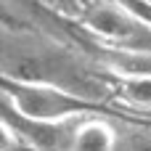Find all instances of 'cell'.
I'll use <instances>...</instances> for the list:
<instances>
[{
	"label": "cell",
	"instance_id": "4",
	"mask_svg": "<svg viewBox=\"0 0 151 151\" xmlns=\"http://www.w3.org/2000/svg\"><path fill=\"white\" fill-rule=\"evenodd\" d=\"M117 149H119V138H117V130L111 127V122L85 119L82 125L74 127L66 151H117Z\"/></svg>",
	"mask_w": 151,
	"mask_h": 151
},
{
	"label": "cell",
	"instance_id": "9",
	"mask_svg": "<svg viewBox=\"0 0 151 151\" xmlns=\"http://www.w3.org/2000/svg\"><path fill=\"white\" fill-rule=\"evenodd\" d=\"M141 117H151V114H141Z\"/></svg>",
	"mask_w": 151,
	"mask_h": 151
},
{
	"label": "cell",
	"instance_id": "2",
	"mask_svg": "<svg viewBox=\"0 0 151 151\" xmlns=\"http://www.w3.org/2000/svg\"><path fill=\"white\" fill-rule=\"evenodd\" d=\"M0 90L19 114L37 122H69L98 111L96 101H88L72 90L48 82H29V80H13L0 74Z\"/></svg>",
	"mask_w": 151,
	"mask_h": 151
},
{
	"label": "cell",
	"instance_id": "5",
	"mask_svg": "<svg viewBox=\"0 0 151 151\" xmlns=\"http://www.w3.org/2000/svg\"><path fill=\"white\" fill-rule=\"evenodd\" d=\"M117 98L130 106L135 114H151V74L143 77H119Z\"/></svg>",
	"mask_w": 151,
	"mask_h": 151
},
{
	"label": "cell",
	"instance_id": "1",
	"mask_svg": "<svg viewBox=\"0 0 151 151\" xmlns=\"http://www.w3.org/2000/svg\"><path fill=\"white\" fill-rule=\"evenodd\" d=\"M0 74L29 82H48L88 101L117 96L119 77L101 64H85L80 50L45 35L19 27H0Z\"/></svg>",
	"mask_w": 151,
	"mask_h": 151
},
{
	"label": "cell",
	"instance_id": "3",
	"mask_svg": "<svg viewBox=\"0 0 151 151\" xmlns=\"http://www.w3.org/2000/svg\"><path fill=\"white\" fill-rule=\"evenodd\" d=\"M80 24L98 45L119 50H151V24L130 11L122 0L93 3L82 11Z\"/></svg>",
	"mask_w": 151,
	"mask_h": 151
},
{
	"label": "cell",
	"instance_id": "7",
	"mask_svg": "<svg viewBox=\"0 0 151 151\" xmlns=\"http://www.w3.org/2000/svg\"><path fill=\"white\" fill-rule=\"evenodd\" d=\"M56 3H58V8H61V11H74L80 0H56Z\"/></svg>",
	"mask_w": 151,
	"mask_h": 151
},
{
	"label": "cell",
	"instance_id": "6",
	"mask_svg": "<svg viewBox=\"0 0 151 151\" xmlns=\"http://www.w3.org/2000/svg\"><path fill=\"white\" fill-rule=\"evenodd\" d=\"M19 143H21V138L13 133V127L0 119V151H16Z\"/></svg>",
	"mask_w": 151,
	"mask_h": 151
},
{
	"label": "cell",
	"instance_id": "8",
	"mask_svg": "<svg viewBox=\"0 0 151 151\" xmlns=\"http://www.w3.org/2000/svg\"><path fill=\"white\" fill-rule=\"evenodd\" d=\"M16 151H40V149H35V146H29V143H24V141H21V143H19V149Z\"/></svg>",
	"mask_w": 151,
	"mask_h": 151
}]
</instances>
